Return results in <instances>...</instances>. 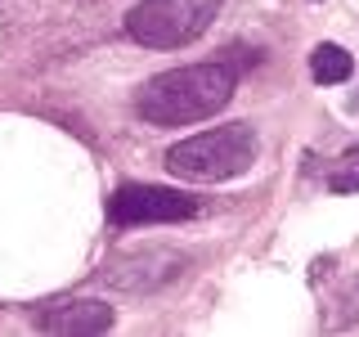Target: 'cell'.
<instances>
[{
    "label": "cell",
    "mask_w": 359,
    "mask_h": 337,
    "mask_svg": "<svg viewBox=\"0 0 359 337\" xmlns=\"http://www.w3.org/2000/svg\"><path fill=\"white\" fill-rule=\"evenodd\" d=\"M238 72L229 63H194V67H171V72L144 81L140 90V112L157 126H189L211 112H220L233 99Z\"/></svg>",
    "instance_id": "1"
},
{
    "label": "cell",
    "mask_w": 359,
    "mask_h": 337,
    "mask_svg": "<svg viewBox=\"0 0 359 337\" xmlns=\"http://www.w3.org/2000/svg\"><path fill=\"white\" fill-rule=\"evenodd\" d=\"M252 162H256V131L247 126V121L189 135V140H180V144L166 149V171L180 176V180H198V185L233 180Z\"/></svg>",
    "instance_id": "2"
},
{
    "label": "cell",
    "mask_w": 359,
    "mask_h": 337,
    "mask_svg": "<svg viewBox=\"0 0 359 337\" xmlns=\"http://www.w3.org/2000/svg\"><path fill=\"white\" fill-rule=\"evenodd\" d=\"M220 0H140L126 14V37L149 50H180L216 22Z\"/></svg>",
    "instance_id": "3"
},
{
    "label": "cell",
    "mask_w": 359,
    "mask_h": 337,
    "mask_svg": "<svg viewBox=\"0 0 359 337\" xmlns=\"http://www.w3.org/2000/svg\"><path fill=\"white\" fill-rule=\"evenodd\" d=\"M198 198L180 194V189H162V185H121L108 198V220L112 225H171V220H189L198 216Z\"/></svg>",
    "instance_id": "4"
},
{
    "label": "cell",
    "mask_w": 359,
    "mask_h": 337,
    "mask_svg": "<svg viewBox=\"0 0 359 337\" xmlns=\"http://www.w3.org/2000/svg\"><path fill=\"white\" fill-rule=\"evenodd\" d=\"M41 333H108L112 310L104 301H67V306H50L36 319Z\"/></svg>",
    "instance_id": "5"
},
{
    "label": "cell",
    "mask_w": 359,
    "mask_h": 337,
    "mask_svg": "<svg viewBox=\"0 0 359 337\" xmlns=\"http://www.w3.org/2000/svg\"><path fill=\"white\" fill-rule=\"evenodd\" d=\"M355 72V63H351V54L341 50V45H314L310 50V77L319 86H337V81H346V77Z\"/></svg>",
    "instance_id": "6"
},
{
    "label": "cell",
    "mask_w": 359,
    "mask_h": 337,
    "mask_svg": "<svg viewBox=\"0 0 359 337\" xmlns=\"http://www.w3.org/2000/svg\"><path fill=\"white\" fill-rule=\"evenodd\" d=\"M328 189L332 194H359V144L337 157V166L328 176Z\"/></svg>",
    "instance_id": "7"
},
{
    "label": "cell",
    "mask_w": 359,
    "mask_h": 337,
    "mask_svg": "<svg viewBox=\"0 0 359 337\" xmlns=\"http://www.w3.org/2000/svg\"><path fill=\"white\" fill-rule=\"evenodd\" d=\"M337 310H341V324L359 319V284H351V292L341 297V306H337Z\"/></svg>",
    "instance_id": "8"
}]
</instances>
